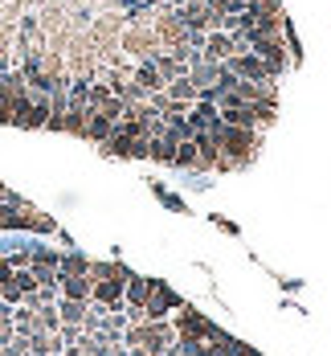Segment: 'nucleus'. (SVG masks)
<instances>
[{
    "label": "nucleus",
    "mask_w": 331,
    "mask_h": 356,
    "mask_svg": "<svg viewBox=\"0 0 331 356\" xmlns=\"http://www.w3.org/2000/svg\"><path fill=\"white\" fill-rule=\"evenodd\" d=\"M257 143H262V131H250V127H221V136H217L221 156L229 160V168H233V172H241V168L254 160Z\"/></svg>",
    "instance_id": "f257e3e1"
},
{
    "label": "nucleus",
    "mask_w": 331,
    "mask_h": 356,
    "mask_svg": "<svg viewBox=\"0 0 331 356\" xmlns=\"http://www.w3.org/2000/svg\"><path fill=\"white\" fill-rule=\"evenodd\" d=\"M184 299L172 291L168 283L151 279V291H147V303H144V320H168L172 312H180Z\"/></svg>",
    "instance_id": "f03ea898"
},
{
    "label": "nucleus",
    "mask_w": 331,
    "mask_h": 356,
    "mask_svg": "<svg viewBox=\"0 0 331 356\" xmlns=\"http://www.w3.org/2000/svg\"><path fill=\"white\" fill-rule=\"evenodd\" d=\"M229 70L237 74L241 82H262V78H270V70H266V62L257 58V54H233L229 62H225Z\"/></svg>",
    "instance_id": "7ed1b4c3"
},
{
    "label": "nucleus",
    "mask_w": 331,
    "mask_h": 356,
    "mask_svg": "<svg viewBox=\"0 0 331 356\" xmlns=\"http://www.w3.org/2000/svg\"><path fill=\"white\" fill-rule=\"evenodd\" d=\"M201 58H205V62H229V58H233V41H229V33H221V29L205 33Z\"/></svg>",
    "instance_id": "20e7f679"
},
{
    "label": "nucleus",
    "mask_w": 331,
    "mask_h": 356,
    "mask_svg": "<svg viewBox=\"0 0 331 356\" xmlns=\"http://www.w3.org/2000/svg\"><path fill=\"white\" fill-rule=\"evenodd\" d=\"M90 286H94V279H90V275H58V291H62V299L90 303Z\"/></svg>",
    "instance_id": "39448f33"
},
{
    "label": "nucleus",
    "mask_w": 331,
    "mask_h": 356,
    "mask_svg": "<svg viewBox=\"0 0 331 356\" xmlns=\"http://www.w3.org/2000/svg\"><path fill=\"white\" fill-rule=\"evenodd\" d=\"M131 82H135L144 95H155V90H164V78H160V70H155V62H151V58H144V62L131 70Z\"/></svg>",
    "instance_id": "423d86ee"
},
{
    "label": "nucleus",
    "mask_w": 331,
    "mask_h": 356,
    "mask_svg": "<svg viewBox=\"0 0 331 356\" xmlns=\"http://www.w3.org/2000/svg\"><path fill=\"white\" fill-rule=\"evenodd\" d=\"M110 131H114V119H110V115H103V111H90V115H86V136H82V140L103 143Z\"/></svg>",
    "instance_id": "0eeeda50"
},
{
    "label": "nucleus",
    "mask_w": 331,
    "mask_h": 356,
    "mask_svg": "<svg viewBox=\"0 0 331 356\" xmlns=\"http://www.w3.org/2000/svg\"><path fill=\"white\" fill-rule=\"evenodd\" d=\"M151 62H155V70H160V78H164V82H172V78H184V74H188V66H184L176 54H168V49H160Z\"/></svg>",
    "instance_id": "6e6552de"
},
{
    "label": "nucleus",
    "mask_w": 331,
    "mask_h": 356,
    "mask_svg": "<svg viewBox=\"0 0 331 356\" xmlns=\"http://www.w3.org/2000/svg\"><path fill=\"white\" fill-rule=\"evenodd\" d=\"M147 291H151V279H144V275H131V279H127V286H123V303H127V307H144V303H147Z\"/></svg>",
    "instance_id": "1a4fd4ad"
},
{
    "label": "nucleus",
    "mask_w": 331,
    "mask_h": 356,
    "mask_svg": "<svg viewBox=\"0 0 331 356\" xmlns=\"http://www.w3.org/2000/svg\"><path fill=\"white\" fill-rule=\"evenodd\" d=\"M164 95H168L172 103H184V107L196 103V86L188 82V74H184V78H172V82H164Z\"/></svg>",
    "instance_id": "9d476101"
},
{
    "label": "nucleus",
    "mask_w": 331,
    "mask_h": 356,
    "mask_svg": "<svg viewBox=\"0 0 331 356\" xmlns=\"http://www.w3.org/2000/svg\"><path fill=\"white\" fill-rule=\"evenodd\" d=\"M58 275H90V258L78 254V250H62V258H58Z\"/></svg>",
    "instance_id": "9b49d317"
},
{
    "label": "nucleus",
    "mask_w": 331,
    "mask_h": 356,
    "mask_svg": "<svg viewBox=\"0 0 331 356\" xmlns=\"http://www.w3.org/2000/svg\"><path fill=\"white\" fill-rule=\"evenodd\" d=\"M90 279H131V270L123 262H114V258L110 262H94L90 258Z\"/></svg>",
    "instance_id": "f8f14e48"
},
{
    "label": "nucleus",
    "mask_w": 331,
    "mask_h": 356,
    "mask_svg": "<svg viewBox=\"0 0 331 356\" xmlns=\"http://www.w3.org/2000/svg\"><path fill=\"white\" fill-rule=\"evenodd\" d=\"M53 307H58V320L74 323V327H78V323H82V316H86V303H78V299H58Z\"/></svg>",
    "instance_id": "ddd939ff"
},
{
    "label": "nucleus",
    "mask_w": 331,
    "mask_h": 356,
    "mask_svg": "<svg viewBox=\"0 0 331 356\" xmlns=\"http://www.w3.org/2000/svg\"><path fill=\"white\" fill-rule=\"evenodd\" d=\"M78 348H82L86 356H110V353H114V344L103 340L99 332H94V336H82V340H78Z\"/></svg>",
    "instance_id": "4468645a"
},
{
    "label": "nucleus",
    "mask_w": 331,
    "mask_h": 356,
    "mask_svg": "<svg viewBox=\"0 0 331 356\" xmlns=\"http://www.w3.org/2000/svg\"><path fill=\"white\" fill-rule=\"evenodd\" d=\"M58 327H62V320H58V307H53V303H49V307H37V332H49V336H53Z\"/></svg>",
    "instance_id": "2eb2a0df"
},
{
    "label": "nucleus",
    "mask_w": 331,
    "mask_h": 356,
    "mask_svg": "<svg viewBox=\"0 0 331 356\" xmlns=\"http://www.w3.org/2000/svg\"><path fill=\"white\" fill-rule=\"evenodd\" d=\"M172 164H176V168H192V172H196V143L184 140L180 147H176V156H172Z\"/></svg>",
    "instance_id": "dca6fc26"
},
{
    "label": "nucleus",
    "mask_w": 331,
    "mask_h": 356,
    "mask_svg": "<svg viewBox=\"0 0 331 356\" xmlns=\"http://www.w3.org/2000/svg\"><path fill=\"white\" fill-rule=\"evenodd\" d=\"M8 197H12V193H8V188H4V184H0V201H8Z\"/></svg>",
    "instance_id": "f3484780"
},
{
    "label": "nucleus",
    "mask_w": 331,
    "mask_h": 356,
    "mask_svg": "<svg viewBox=\"0 0 331 356\" xmlns=\"http://www.w3.org/2000/svg\"><path fill=\"white\" fill-rule=\"evenodd\" d=\"M246 356H262V353H257V348H250V353H246Z\"/></svg>",
    "instance_id": "a211bd4d"
}]
</instances>
